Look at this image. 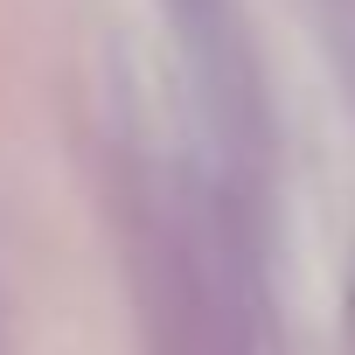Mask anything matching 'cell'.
Returning <instances> with one entry per match:
<instances>
[{
	"mask_svg": "<svg viewBox=\"0 0 355 355\" xmlns=\"http://www.w3.org/2000/svg\"><path fill=\"white\" fill-rule=\"evenodd\" d=\"M160 15L182 42L189 84L209 105L216 132L237 146L244 119H251V49H244V21H237V0H160Z\"/></svg>",
	"mask_w": 355,
	"mask_h": 355,
	"instance_id": "1",
	"label": "cell"
}]
</instances>
